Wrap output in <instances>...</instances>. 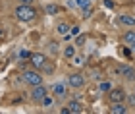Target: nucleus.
Wrapping results in <instances>:
<instances>
[{
    "mask_svg": "<svg viewBox=\"0 0 135 114\" xmlns=\"http://www.w3.org/2000/svg\"><path fill=\"white\" fill-rule=\"evenodd\" d=\"M35 16H37V12L31 4H20L16 8V17L20 21H31V20H35Z\"/></svg>",
    "mask_w": 135,
    "mask_h": 114,
    "instance_id": "obj_1",
    "label": "nucleus"
},
{
    "mask_svg": "<svg viewBox=\"0 0 135 114\" xmlns=\"http://www.w3.org/2000/svg\"><path fill=\"white\" fill-rule=\"evenodd\" d=\"M23 81L27 83V85H39V83H42V75L39 74V72L35 70H25L23 72Z\"/></svg>",
    "mask_w": 135,
    "mask_h": 114,
    "instance_id": "obj_2",
    "label": "nucleus"
},
{
    "mask_svg": "<svg viewBox=\"0 0 135 114\" xmlns=\"http://www.w3.org/2000/svg\"><path fill=\"white\" fill-rule=\"evenodd\" d=\"M108 99L112 101V103H122V101L126 99V91H124L122 87H116V89L110 87V91H108Z\"/></svg>",
    "mask_w": 135,
    "mask_h": 114,
    "instance_id": "obj_3",
    "label": "nucleus"
},
{
    "mask_svg": "<svg viewBox=\"0 0 135 114\" xmlns=\"http://www.w3.org/2000/svg\"><path fill=\"white\" fill-rule=\"evenodd\" d=\"M116 74L124 75L126 79H135V70L131 66H118V68H116Z\"/></svg>",
    "mask_w": 135,
    "mask_h": 114,
    "instance_id": "obj_4",
    "label": "nucleus"
},
{
    "mask_svg": "<svg viewBox=\"0 0 135 114\" xmlns=\"http://www.w3.org/2000/svg\"><path fill=\"white\" fill-rule=\"evenodd\" d=\"M46 95V87L42 85V83H39V85H35V89H33V93H31V97H33V101H37V103H41L42 101V97Z\"/></svg>",
    "mask_w": 135,
    "mask_h": 114,
    "instance_id": "obj_5",
    "label": "nucleus"
},
{
    "mask_svg": "<svg viewBox=\"0 0 135 114\" xmlns=\"http://www.w3.org/2000/svg\"><path fill=\"white\" fill-rule=\"evenodd\" d=\"M68 83H70L71 87H83L85 79H83V75H81V74H71L70 77H68Z\"/></svg>",
    "mask_w": 135,
    "mask_h": 114,
    "instance_id": "obj_6",
    "label": "nucleus"
},
{
    "mask_svg": "<svg viewBox=\"0 0 135 114\" xmlns=\"http://www.w3.org/2000/svg\"><path fill=\"white\" fill-rule=\"evenodd\" d=\"M68 108H70V112H73V114H81L83 112V104L79 103V101H70Z\"/></svg>",
    "mask_w": 135,
    "mask_h": 114,
    "instance_id": "obj_7",
    "label": "nucleus"
},
{
    "mask_svg": "<svg viewBox=\"0 0 135 114\" xmlns=\"http://www.w3.org/2000/svg\"><path fill=\"white\" fill-rule=\"evenodd\" d=\"M29 60H31V64L35 66V68H41V66L46 62V58L42 56V54H31V58H29Z\"/></svg>",
    "mask_w": 135,
    "mask_h": 114,
    "instance_id": "obj_8",
    "label": "nucleus"
},
{
    "mask_svg": "<svg viewBox=\"0 0 135 114\" xmlns=\"http://www.w3.org/2000/svg\"><path fill=\"white\" fill-rule=\"evenodd\" d=\"M127 108L122 103H114V106H110V114H126Z\"/></svg>",
    "mask_w": 135,
    "mask_h": 114,
    "instance_id": "obj_9",
    "label": "nucleus"
},
{
    "mask_svg": "<svg viewBox=\"0 0 135 114\" xmlns=\"http://www.w3.org/2000/svg\"><path fill=\"white\" fill-rule=\"evenodd\" d=\"M54 95H56L58 99L66 97V85L64 83H56V85H54Z\"/></svg>",
    "mask_w": 135,
    "mask_h": 114,
    "instance_id": "obj_10",
    "label": "nucleus"
},
{
    "mask_svg": "<svg viewBox=\"0 0 135 114\" xmlns=\"http://www.w3.org/2000/svg\"><path fill=\"white\" fill-rule=\"evenodd\" d=\"M124 43H126V45H135V31L124 33Z\"/></svg>",
    "mask_w": 135,
    "mask_h": 114,
    "instance_id": "obj_11",
    "label": "nucleus"
},
{
    "mask_svg": "<svg viewBox=\"0 0 135 114\" xmlns=\"http://www.w3.org/2000/svg\"><path fill=\"white\" fill-rule=\"evenodd\" d=\"M120 23H124V25H135V17H131V16H120V20H118Z\"/></svg>",
    "mask_w": 135,
    "mask_h": 114,
    "instance_id": "obj_12",
    "label": "nucleus"
},
{
    "mask_svg": "<svg viewBox=\"0 0 135 114\" xmlns=\"http://www.w3.org/2000/svg\"><path fill=\"white\" fill-rule=\"evenodd\" d=\"M46 14H50V16H54V14H58L60 12V6L58 4H46Z\"/></svg>",
    "mask_w": 135,
    "mask_h": 114,
    "instance_id": "obj_13",
    "label": "nucleus"
},
{
    "mask_svg": "<svg viewBox=\"0 0 135 114\" xmlns=\"http://www.w3.org/2000/svg\"><path fill=\"white\" fill-rule=\"evenodd\" d=\"M56 31L60 35H68V33H70V25H68V23H60V25L56 27Z\"/></svg>",
    "mask_w": 135,
    "mask_h": 114,
    "instance_id": "obj_14",
    "label": "nucleus"
},
{
    "mask_svg": "<svg viewBox=\"0 0 135 114\" xmlns=\"http://www.w3.org/2000/svg\"><path fill=\"white\" fill-rule=\"evenodd\" d=\"M64 54H66V58H73V56H75V46H68V49H66V52H64Z\"/></svg>",
    "mask_w": 135,
    "mask_h": 114,
    "instance_id": "obj_15",
    "label": "nucleus"
},
{
    "mask_svg": "<svg viewBox=\"0 0 135 114\" xmlns=\"http://www.w3.org/2000/svg\"><path fill=\"white\" fill-rule=\"evenodd\" d=\"M110 87H112V85H110L108 81H102L100 83V91H110Z\"/></svg>",
    "mask_w": 135,
    "mask_h": 114,
    "instance_id": "obj_16",
    "label": "nucleus"
},
{
    "mask_svg": "<svg viewBox=\"0 0 135 114\" xmlns=\"http://www.w3.org/2000/svg\"><path fill=\"white\" fill-rule=\"evenodd\" d=\"M41 103L45 104V106H50V104H52V99H50V97H46V95H45V97H42V101H41Z\"/></svg>",
    "mask_w": 135,
    "mask_h": 114,
    "instance_id": "obj_17",
    "label": "nucleus"
},
{
    "mask_svg": "<svg viewBox=\"0 0 135 114\" xmlns=\"http://www.w3.org/2000/svg\"><path fill=\"white\" fill-rule=\"evenodd\" d=\"M20 58H25V60L31 58V52H29V50H21V52H20Z\"/></svg>",
    "mask_w": 135,
    "mask_h": 114,
    "instance_id": "obj_18",
    "label": "nucleus"
},
{
    "mask_svg": "<svg viewBox=\"0 0 135 114\" xmlns=\"http://www.w3.org/2000/svg\"><path fill=\"white\" fill-rule=\"evenodd\" d=\"M91 14H93V10H91V8H85L83 10V17H91Z\"/></svg>",
    "mask_w": 135,
    "mask_h": 114,
    "instance_id": "obj_19",
    "label": "nucleus"
},
{
    "mask_svg": "<svg viewBox=\"0 0 135 114\" xmlns=\"http://www.w3.org/2000/svg\"><path fill=\"white\" fill-rule=\"evenodd\" d=\"M70 33L71 35H79V27H70Z\"/></svg>",
    "mask_w": 135,
    "mask_h": 114,
    "instance_id": "obj_20",
    "label": "nucleus"
},
{
    "mask_svg": "<svg viewBox=\"0 0 135 114\" xmlns=\"http://www.w3.org/2000/svg\"><path fill=\"white\" fill-rule=\"evenodd\" d=\"M85 43V35H79L77 37V45H83Z\"/></svg>",
    "mask_w": 135,
    "mask_h": 114,
    "instance_id": "obj_21",
    "label": "nucleus"
},
{
    "mask_svg": "<svg viewBox=\"0 0 135 114\" xmlns=\"http://www.w3.org/2000/svg\"><path fill=\"white\" fill-rule=\"evenodd\" d=\"M104 4H106V8H114V2H112V0H104Z\"/></svg>",
    "mask_w": 135,
    "mask_h": 114,
    "instance_id": "obj_22",
    "label": "nucleus"
},
{
    "mask_svg": "<svg viewBox=\"0 0 135 114\" xmlns=\"http://www.w3.org/2000/svg\"><path fill=\"white\" fill-rule=\"evenodd\" d=\"M127 101H129V104H131V106H135V95H131V97L127 99Z\"/></svg>",
    "mask_w": 135,
    "mask_h": 114,
    "instance_id": "obj_23",
    "label": "nucleus"
},
{
    "mask_svg": "<svg viewBox=\"0 0 135 114\" xmlns=\"http://www.w3.org/2000/svg\"><path fill=\"white\" fill-rule=\"evenodd\" d=\"M73 62H75V64H81V62H83V60H81V58H79V56H73Z\"/></svg>",
    "mask_w": 135,
    "mask_h": 114,
    "instance_id": "obj_24",
    "label": "nucleus"
},
{
    "mask_svg": "<svg viewBox=\"0 0 135 114\" xmlns=\"http://www.w3.org/2000/svg\"><path fill=\"white\" fill-rule=\"evenodd\" d=\"M20 2H21V4H31L33 0H20Z\"/></svg>",
    "mask_w": 135,
    "mask_h": 114,
    "instance_id": "obj_25",
    "label": "nucleus"
},
{
    "mask_svg": "<svg viewBox=\"0 0 135 114\" xmlns=\"http://www.w3.org/2000/svg\"><path fill=\"white\" fill-rule=\"evenodd\" d=\"M131 46H133V52H135V45H131Z\"/></svg>",
    "mask_w": 135,
    "mask_h": 114,
    "instance_id": "obj_26",
    "label": "nucleus"
},
{
    "mask_svg": "<svg viewBox=\"0 0 135 114\" xmlns=\"http://www.w3.org/2000/svg\"><path fill=\"white\" fill-rule=\"evenodd\" d=\"M0 35H2V31H0Z\"/></svg>",
    "mask_w": 135,
    "mask_h": 114,
    "instance_id": "obj_27",
    "label": "nucleus"
},
{
    "mask_svg": "<svg viewBox=\"0 0 135 114\" xmlns=\"http://www.w3.org/2000/svg\"><path fill=\"white\" fill-rule=\"evenodd\" d=\"M133 93H135V91H133Z\"/></svg>",
    "mask_w": 135,
    "mask_h": 114,
    "instance_id": "obj_28",
    "label": "nucleus"
}]
</instances>
